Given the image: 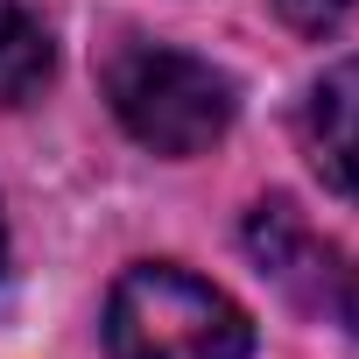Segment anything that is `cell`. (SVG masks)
I'll return each mask as SVG.
<instances>
[{
    "label": "cell",
    "mask_w": 359,
    "mask_h": 359,
    "mask_svg": "<svg viewBox=\"0 0 359 359\" xmlns=\"http://www.w3.org/2000/svg\"><path fill=\"white\" fill-rule=\"evenodd\" d=\"M247 247H254L261 275H275L296 303L331 310L338 324L359 331V268H352L331 240H317L289 205H261V212L247 219Z\"/></svg>",
    "instance_id": "cell-3"
},
{
    "label": "cell",
    "mask_w": 359,
    "mask_h": 359,
    "mask_svg": "<svg viewBox=\"0 0 359 359\" xmlns=\"http://www.w3.org/2000/svg\"><path fill=\"white\" fill-rule=\"evenodd\" d=\"M57 50H50V29L22 8V0H0V106H22L43 92Z\"/></svg>",
    "instance_id": "cell-5"
},
{
    "label": "cell",
    "mask_w": 359,
    "mask_h": 359,
    "mask_svg": "<svg viewBox=\"0 0 359 359\" xmlns=\"http://www.w3.org/2000/svg\"><path fill=\"white\" fill-rule=\"evenodd\" d=\"M345 8H352V0H275V15H282L296 36H324V29H338Z\"/></svg>",
    "instance_id": "cell-6"
},
{
    "label": "cell",
    "mask_w": 359,
    "mask_h": 359,
    "mask_svg": "<svg viewBox=\"0 0 359 359\" xmlns=\"http://www.w3.org/2000/svg\"><path fill=\"white\" fill-rule=\"evenodd\" d=\"M303 155L338 198L359 205V57L324 71L317 92L303 99Z\"/></svg>",
    "instance_id": "cell-4"
},
{
    "label": "cell",
    "mask_w": 359,
    "mask_h": 359,
    "mask_svg": "<svg viewBox=\"0 0 359 359\" xmlns=\"http://www.w3.org/2000/svg\"><path fill=\"white\" fill-rule=\"evenodd\" d=\"M106 352L113 359H247L254 324L247 310L198 282L191 268H127L106 303Z\"/></svg>",
    "instance_id": "cell-2"
},
{
    "label": "cell",
    "mask_w": 359,
    "mask_h": 359,
    "mask_svg": "<svg viewBox=\"0 0 359 359\" xmlns=\"http://www.w3.org/2000/svg\"><path fill=\"white\" fill-rule=\"evenodd\" d=\"M106 99L120 127L155 155H205L233 127V78L169 43H120L106 57Z\"/></svg>",
    "instance_id": "cell-1"
}]
</instances>
